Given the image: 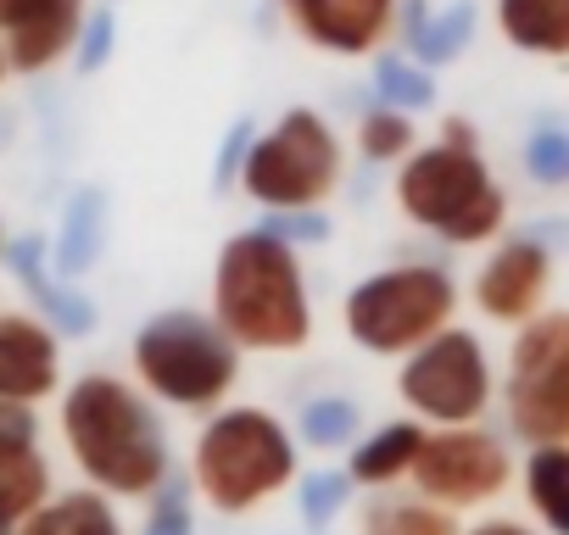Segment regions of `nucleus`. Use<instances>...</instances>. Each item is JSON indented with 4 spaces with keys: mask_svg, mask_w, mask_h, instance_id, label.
Returning a JSON list of instances; mask_svg holds the SVG:
<instances>
[{
    "mask_svg": "<svg viewBox=\"0 0 569 535\" xmlns=\"http://www.w3.org/2000/svg\"><path fill=\"white\" fill-rule=\"evenodd\" d=\"M84 23V0H0V51H7L12 73L34 79L79 51Z\"/></svg>",
    "mask_w": 569,
    "mask_h": 535,
    "instance_id": "12",
    "label": "nucleus"
},
{
    "mask_svg": "<svg viewBox=\"0 0 569 535\" xmlns=\"http://www.w3.org/2000/svg\"><path fill=\"white\" fill-rule=\"evenodd\" d=\"M18 535H129V524L107 491L73 485V491H57Z\"/></svg>",
    "mask_w": 569,
    "mask_h": 535,
    "instance_id": "22",
    "label": "nucleus"
},
{
    "mask_svg": "<svg viewBox=\"0 0 569 535\" xmlns=\"http://www.w3.org/2000/svg\"><path fill=\"white\" fill-rule=\"evenodd\" d=\"M475 0H452L441 12H425V0H402V46L425 68H447L475 40Z\"/></svg>",
    "mask_w": 569,
    "mask_h": 535,
    "instance_id": "18",
    "label": "nucleus"
},
{
    "mask_svg": "<svg viewBox=\"0 0 569 535\" xmlns=\"http://www.w3.org/2000/svg\"><path fill=\"white\" fill-rule=\"evenodd\" d=\"M358 535H463V524L419 491H375L358 507Z\"/></svg>",
    "mask_w": 569,
    "mask_h": 535,
    "instance_id": "23",
    "label": "nucleus"
},
{
    "mask_svg": "<svg viewBox=\"0 0 569 535\" xmlns=\"http://www.w3.org/2000/svg\"><path fill=\"white\" fill-rule=\"evenodd\" d=\"M62 446L90 491H107L112 502H151L173 480V446L162 407L123 374L90 369L62 385L57 402Z\"/></svg>",
    "mask_w": 569,
    "mask_h": 535,
    "instance_id": "1",
    "label": "nucleus"
},
{
    "mask_svg": "<svg viewBox=\"0 0 569 535\" xmlns=\"http://www.w3.org/2000/svg\"><path fill=\"white\" fill-rule=\"evenodd\" d=\"M0 535H18V529H0Z\"/></svg>",
    "mask_w": 569,
    "mask_h": 535,
    "instance_id": "39",
    "label": "nucleus"
},
{
    "mask_svg": "<svg viewBox=\"0 0 569 535\" xmlns=\"http://www.w3.org/2000/svg\"><path fill=\"white\" fill-rule=\"evenodd\" d=\"M397 396L408 407V418L430 424V430H463V424H486V413L502 402L497 396V369L491 352L475 330L452 324L441 330L430 346H419L413 357L397 363Z\"/></svg>",
    "mask_w": 569,
    "mask_h": 535,
    "instance_id": "8",
    "label": "nucleus"
},
{
    "mask_svg": "<svg viewBox=\"0 0 569 535\" xmlns=\"http://www.w3.org/2000/svg\"><path fill=\"white\" fill-rule=\"evenodd\" d=\"M51 496L57 474L40 446H0V529H23Z\"/></svg>",
    "mask_w": 569,
    "mask_h": 535,
    "instance_id": "21",
    "label": "nucleus"
},
{
    "mask_svg": "<svg viewBox=\"0 0 569 535\" xmlns=\"http://www.w3.org/2000/svg\"><path fill=\"white\" fill-rule=\"evenodd\" d=\"M502 418L525 446H569V363L530 385H502Z\"/></svg>",
    "mask_w": 569,
    "mask_h": 535,
    "instance_id": "16",
    "label": "nucleus"
},
{
    "mask_svg": "<svg viewBox=\"0 0 569 535\" xmlns=\"http://www.w3.org/2000/svg\"><path fill=\"white\" fill-rule=\"evenodd\" d=\"M7 268H12V280L29 291L34 313H40L62 341H84V335H96L101 307H96L79 285H68V280L57 274L51 240H46V234H18V240H7Z\"/></svg>",
    "mask_w": 569,
    "mask_h": 535,
    "instance_id": "14",
    "label": "nucleus"
},
{
    "mask_svg": "<svg viewBox=\"0 0 569 535\" xmlns=\"http://www.w3.org/2000/svg\"><path fill=\"white\" fill-rule=\"evenodd\" d=\"M262 229H273L279 240H291V245H325L330 240V223H325V212H268V223Z\"/></svg>",
    "mask_w": 569,
    "mask_h": 535,
    "instance_id": "33",
    "label": "nucleus"
},
{
    "mask_svg": "<svg viewBox=\"0 0 569 535\" xmlns=\"http://www.w3.org/2000/svg\"><path fill=\"white\" fill-rule=\"evenodd\" d=\"M297 441L308 452H352L358 435H363V407L341 391H325V396H308L297 407Z\"/></svg>",
    "mask_w": 569,
    "mask_h": 535,
    "instance_id": "25",
    "label": "nucleus"
},
{
    "mask_svg": "<svg viewBox=\"0 0 569 535\" xmlns=\"http://www.w3.org/2000/svg\"><path fill=\"white\" fill-rule=\"evenodd\" d=\"M279 12L330 57H375L402 23V0H279Z\"/></svg>",
    "mask_w": 569,
    "mask_h": 535,
    "instance_id": "11",
    "label": "nucleus"
},
{
    "mask_svg": "<svg viewBox=\"0 0 569 535\" xmlns=\"http://www.w3.org/2000/svg\"><path fill=\"white\" fill-rule=\"evenodd\" d=\"M497 34L541 62L569 57V0H497Z\"/></svg>",
    "mask_w": 569,
    "mask_h": 535,
    "instance_id": "19",
    "label": "nucleus"
},
{
    "mask_svg": "<svg viewBox=\"0 0 569 535\" xmlns=\"http://www.w3.org/2000/svg\"><path fill=\"white\" fill-rule=\"evenodd\" d=\"M525 173L536 184H569V129H530L525 134Z\"/></svg>",
    "mask_w": 569,
    "mask_h": 535,
    "instance_id": "30",
    "label": "nucleus"
},
{
    "mask_svg": "<svg viewBox=\"0 0 569 535\" xmlns=\"http://www.w3.org/2000/svg\"><path fill=\"white\" fill-rule=\"evenodd\" d=\"M458 280L441 262H391L358 280L341 302V330L369 357H413L458 319Z\"/></svg>",
    "mask_w": 569,
    "mask_h": 535,
    "instance_id": "6",
    "label": "nucleus"
},
{
    "mask_svg": "<svg viewBox=\"0 0 569 535\" xmlns=\"http://www.w3.org/2000/svg\"><path fill=\"white\" fill-rule=\"evenodd\" d=\"M207 313L240 352L262 357H291L313 341V291L308 268L291 240H279L273 229H240L218 245L212 262V302Z\"/></svg>",
    "mask_w": 569,
    "mask_h": 535,
    "instance_id": "2",
    "label": "nucleus"
},
{
    "mask_svg": "<svg viewBox=\"0 0 569 535\" xmlns=\"http://www.w3.org/2000/svg\"><path fill=\"white\" fill-rule=\"evenodd\" d=\"M397 212L436 234L441 245L475 251V245H497L508 229V190L497 184L491 162L480 151H458L447 140L419 145L402 168H397Z\"/></svg>",
    "mask_w": 569,
    "mask_h": 535,
    "instance_id": "5",
    "label": "nucleus"
},
{
    "mask_svg": "<svg viewBox=\"0 0 569 535\" xmlns=\"http://www.w3.org/2000/svg\"><path fill=\"white\" fill-rule=\"evenodd\" d=\"M112 51H118V18H112V7H96L90 23H84V34H79L73 68L90 79V73H101V68L112 62Z\"/></svg>",
    "mask_w": 569,
    "mask_h": 535,
    "instance_id": "31",
    "label": "nucleus"
},
{
    "mask_svg": "<svg viewBox=\"0 0 569 535\" xmlns=\"http://www.w3.org/2000/svg\"><path fill=\"white\" fill-rule=\"evenodd\" d=\"M425 441H430V424H419V418H386V424L363 430L358 446L347 452L352 485L375 496V491H391V485L413 480V463H419Z\"/></svg>",
    "mask_w": 569,
    "mask_h": 535,
    "instance_id": "15",
    "label": "nucleus"
},
{
    "mask_svg": "<svg viewBox=\"0 0 569 535\" xmlns=\"http://www.w3.org/2000/svg\"><path fill=\"white\" fill-rule=\"evenodd\" d=\"M107 229H112V201H107V190H101V184H79V190L68 195L62 229H57V240H51V262H57V274H62L68 285H79L90 268L101 262Z\"/></svg>",
    "mask_w": 569,
    "mask_h": 535,
    "instance_id": "17",
    "label": "nucleus"
},
{
    "mask_svg": "<svg viewBox=\"0 0 569 535\" xmlns=\"http://www.w3.org/2000/svg\"><path fill=\"white\" fill-rule=\"evenodd\" d=\"M251 145H257V129H251V123L240 118V123H234V129L223 134V145H218V162H212V184H218V190H234V184H240Z\"/></svg>",
    "mask_w": 569,
    "mask_h": 535,
    "instance_id": "32",
    "label": "nucleus"
},
{
    "mask_svg": "<svg viewBox=\"0 0 569 535\" xmlns=\"http://www.w3.org/2000/svg\"><path fill=\"white\" fill-rule=\"evenodd\" d=\"M519 496L541 535H569V446H530L519 463Z\"/></svg>",
    "mask_w": 569,
    "mask_h": 535,
    "instance_id": "20",
    "label": "nucleus"
},
{
    "mask_svg": "<svg viewBox=\"0 0 569 535\" xmlns=\"http://www.w3.org/2000/svg\"><path fill=\"white\" fill-rule=\"evenodd\" d=\"M184 480L196 485V502H207L218 518H251L279 491H297L302 441L279 413L229 402L212 418H201Z\"/></svg>",
    "mask_w": 569,
    "mask_h": 535,
    "instance_id": "3",
    "label": "nucleus"
},
{
    "mask_svg": "<svg viewBox=\"0 0 569 535\" xmlns=\"http://www.w3.org/2000/svg\"><path fill=\"white\" fill-rule=\"evenodd\" d=\"M134 535H196V485L173 474V480L146 502V518H140Z\"/></svg>",
    "mask_w": 569,
    "mask_h": 535,
    "instance_id": "29",
    "label": "nucleus"
},
{
    "mask_svg": "<svg viewBox=\"0 0 569 535\" xmlns=\"http://www.w3.org/2000/svg\"><path fill=\"white\" fill-rule=\"evenodd\" d=\"M463 535H541V529L525 524V518H513V513H486V518L463 524Z\"/></svg>",
    "mask_w": 569,
    "mask_h": 535,
    "instance_id": "35",
    "label": "nucleus"
},
{
    "mask_svg": "<svg viewBox=\"0 0 569 535\" xmlns=\"http://www.w3.org/2000/svg\"><path fill=\"white\" fill-rule=\"evenodd\" d=\"M547 291H552V245L541 234H508L486 251V262L475 268V313L486 324L502 330H525L536 313H547Z\"/></svg>",
    "mask_w": 569,
    "mask_h": 535,
    "instance_id": "10",
    "label": "nucleus"
},
{
    "mask_svg": "<svg viewBox=\"0 0 569 535\" xmlns=\"http://www.w3.org/2000/svg\"><path fill=\"white\" fill-rule=\"evenodd\" d=\"M508 485H519V457L508 446V435H497L491 424H463V430H430L408 491H419L425 502L447 507V513H475L491 507Z\"/></svg>",
    "mask_w": 569,
    "mask_h": 535,
    "instance_id": "9",
    "label": "nucleus"
},
{
    "mask_svg": "<svg viewBox=\"0 0 569 535\" xmlns=\"http://www.w3.org/2000/svg\"><path fill=\"white\" fill-rule=\"evenodd\" d=\"M375 90H380V101L386 107H397V112H425L430 101H436V79H430V68L425 62H413L408 51H386V57H375Z\"/></svg>",
    "mask_w": 569,
    "mask_h": 535,
    "instance_id": "27",
    "label": "nucleus"
},
{
    "mask_svg": "<svg viewBox=\"0 0 569 535\" xmlns=\"http://www.w3.org/2000/svg\"><path fill=\"white\" fill-rule=\"evenodd\" d=\"M0 256H7V223H0Z\"/></svg>",
    "mask_w": 569,
    "mask_h": 535,
    "instance_id": "38",
    "label": "nucleus"
},
{
    "mask_svg": "<svg viewBox=\"0 0 569 535\" xmlns=\"http://www.w3.org/2000/svg\"><path fill=\"white\" fill-rule=\"evenodd\" d=\"M558 363H569V307H547L525 330H513V341H508V380L502 385H530V380L552 374Z\"/></svg>",
    "mask_w": 569,
    "mask_h": 535,
    "instance_id": "24",
    "label": "nucleus"
},
{
    "mask_svg": "<svg viewBox=\"0 0 569 535\" xmlns=\"http://www.w3.org/2000/svg\"><path fill=\"white\" fill-rule=\"evenodd\" d=\"M358 151H363V162L397 168V162H408V157L419 151V129H413L408 112L375 107V112H363V123H358Z\"/></svg>",
    "mask_w": 569,
    "mask_h": 535,
    "instance_id": "28",
    "label": "nucleus"
},
{
    "mask_svg": "<svg viewBox=\"0 0 569 535\" xmlns=\"http://www.w3.org/2000/svg\"><path fill=\"white\" fill-rule=\"evenodd\" d=\"M240 369H246V352L218 330L212 313H196V307H162L129 341L134 385L157 407H173V413L212 418L218 407H229Z\"/></svg>",
    "mask_w": 569,
    "mask_h": 535,
    "instance_id": "4",
    "label": "nucleus"
},
{
    "mask_svg": "<svg viewBox=\"0 0 569 535\" xmlns=\"http://www.w3.org/2000/svg\"><path fill=\"white\" fill-rule=\"evenodd\" d=\"M352 474L347 468H308L302 480H297V518L308 524V529H319V535H330L336 529V518L352 507Z\"/></svg>",
    "mask_w": 569,
    "mask_h": 535,
    "instance_id": "26",
    "label": "nucleus"
},
{
    "mask_svg": "<svg viewBox=\"0 0 569 535\" xmlns=\"http://www.w3.org/2000/svg\"><path fill=\"white\" fill-rule=\"evenodd\" d=\"M341 173H347V151L336 129L325 123V112L291 107V112H279V123L257 134L240 190L262 212H319L341 190Z\"/></svg>",
    "mask_w": 569,
    "mask_h": 535,
    "instance_id": "7",
    "label": "nucleus"
},
{
    "mask_svg": "<svg viewBox=\"0 0 569 535\" xmlns=\"http://www.w3.org/2000/svg\"><path fill=\"white\" fill-rule=\"evenodd\" d=\"M308 535H319V529H308Z\"/></svg>",
    "mask_w": 569,
    "mask_h": 535,
    "instance_id": "40",
    "label": "nucleus"
},
{
    "mask_svg": "<svg viewBox=\"0 0 569 535\" xmlns=\"http://www.w3.org/2000/svg\"><path fill=\"white\" fill-rule=\"evenodd\" d=\"M441 140H447V145H458V151H480V145H475V123H469V118H441Z\"/></svg>",
    "mask_w": 569,
    "mask_h": 535,
    "instance_id": "36",
    "label": "nucleus"
},
{
    "mask_svg": "<svg viewBox=\"0 0 569 535\" xmlns=\"http://www.w3.org/2000/svg\"><path fill=\"white\" fill-rule=\"evenodd\" d=\"M7 73H12V62H7V51H0V84H7Z\"/></svg>",
    "mask_w": 569,
    "mask_h": 535,
    "instance_id": "37",
    "label": "nucleus"
},
{
    "mask_svg": "<svg viewBox=\"0 0 569 535\" xmlns=\"http://www.w3.org/2000/svg\"><path fill=\"white\" fill-rule=\"evenodd\" d=\"M0 446H40V413L23 402H0Z\"/></svg>",
    "mask_w": 569,
    "mask_h": 535,
    "instance_id": "34",
    "label": "nucleus"
},
{
    "mask_svg": "<svg viewBox=\"0 0 569 535\" xmlns=\"http://www.w3.org/2000/svg\"><path fill=\"white\" fill-rule=\"evenodd\" d=\"M62 391V335L40 313H0V402L40 407Z\"/></svg>",
    "mask_w": 569,
    "mask_h": 535,
    "instance_id": "13",
    "label": "nucleus"
}]
</instances>
